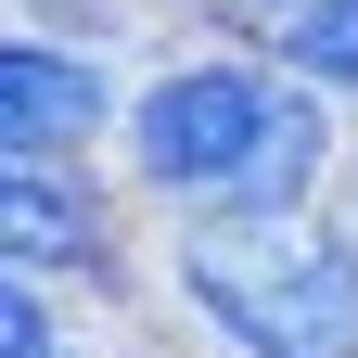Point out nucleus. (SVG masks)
Returning a JSON list of instances; mask_svg holds the SVG:
<instances>
[{
    "label": "nucleus",
    "mask_w": 358,
    "mask_h": 358,
    "mask_svg": "<svg viewBox=\"0 0 358 358\" xmlns=\"http://www.w3.org/2000/svg\"><path fill=\"white\" fill-rule=\"evenodd\" d=\"M179 282L205 320L256 358H358V243H333L294 205H231L179 243Z\"/></svg>",
    "instance_id": "nucleus-1"
},
{
    "label": "nucleus",
    "mask_w": 358,
    "mask_h": 358,
    "mask_svg": "<svg viewBox=\"0 0 358 358\" xmlns=\"http://www.w3.org/2000/svg\"><path fill=\"white\" fill-rule=\"evenodd\" d=\"M141 166L166 192H243V205H294L320 166V115L268 77H179L141 103Z\"/></svg>",
    "instance_id": "nucleus-2"
},
{
    "label": "nucleus",
    "mask_w": 358,
    "mask_h": 358,
    "mask_svg": "<svg viewBox=\"0 0 358 358\" xmlns=\"http://www.w3.org/2000/svg\"><path fill=\"white\" fill-rule=\"evenodd\" d=\"M90 128H103V77L0 38V154H52V141H90Z\"/></svg>",
    "instance_id": "nucleus-3"
},
{
    "label": "nucleus",
    "mask_w": 358,
    "mask_h": 358,
    "mask_svg": "<svg viewBox=\"0 0 358 358\" xmlns=\"http://www.w3.org/2000/svg\"><path fill=\"white\" fill-rule=\"evenodd\" d=\"M0 256H90V205L64 192V179L0 166Z\"/></svg>",
    "instance_id": "nucleus-4"
},
{
    "label": "nucleus",
    "mask_w": 358,
    "mask_h": 358,
    "mask_svg": "<svg viewBox=\"0 0 358 358\" xmlns=\"http://www.w3.org/2000/svg\"><path fill=\"white\" fill-rule=\"evenodd\" d=\"M294 64H320V77H358V0H320V13L294 26Z\"/></svg>",
    "instance_id": "nucleus-5"
},
{
    "label": "nucleus",
    "mask_w": 358,
    "mask_h": 358,
    "mask_svg": "<svg viewBox=\"0 0 358 358\" xmlns=\"http://www.w3.org/2000/svg\"><path fill=\"white\" fill-rule=\"evenodd\" d=\"M0 358H38V307H26L13 282H0Z\"/></svg>",
    "instance_id": "nucleus-6"
},
{
    "label": "nucleus",
    "mask_w": 358,
    "mask_h": 358,
    "mask_svg": "<svg viewBox=\"0 0 358 358\" xmlns=\"http://www.w3.org/2000/svg\"><path fill=\"white\" fill-rule=\"evenodd\" d=\"M38 358H52V345H38Z\"/></svg>",
    "instance_id": "nucleus-7"
}]
</instances>
